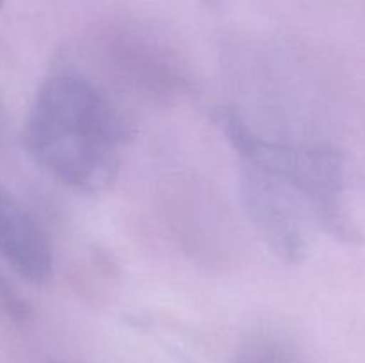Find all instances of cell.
<instances>
[{"mask_svg": "<svg viewBox=\"0 0 365 363\" xmlns=\"http://www.w3.org/2000/svg\"><path fill=\"white\" fill-rule=\"evenodd\" d=\"M127 121L118 103L77 66L43 78L24 123L31 159L63 187L102 194L120 169Z\"/></svg>", "mask_w": 365, "mask_h": 363, "instance_id": "obj_1", "label": "cell"}, {"mask_svg": "<svg viewBox=\"0 0 365 363\" xmlns=\"http://www.w3.org/2000/svg\"><path fill=\"white\" fill-rule=\"evenodd\" d=\"M239 198L246 217L267 248L285 263H299L307 255V238L298 199L253 167L239 164Z\"/></svg>", "mask_w": 365, "mask_h": 363, "instance_id": "obj_4", "label": "cell"}, {"mask_svg": "<svg viewBox=\"0 0 365 363\" xmlns=\"http://www.w3.org/2000/svg\"><path fill=\"white\" fill-rule=\"evenodd\" d=\"M216 125L239 157V164L280 184L335 238L359 241L360 233L344 205V160L337 149L267 139L230 107L217 110Z\"/></svg>", "mask_w": 365, "mask_h": 363, "instance_id": "obj_2", "label": "cell"}, {"mask_svg": "<svg viewBox=\"0 0 365 363\" xmlns=\"http://www.w3.org/2000/svg\"><path fill=\"white\" fill-rule=\"evenodd\" d=\"M237 363H252V362H237Z\"/></svg>", "mask_w": 365, "mask_h": 363, "instance_id": "obj_7", "label": "cell"}, {"mask_svg": "<svg viewBox=\"0 0 365 363\" xmlns=\"http://www.w3.org/2000/svg\"><path fill=\"white\" fill-rule=\"evenodd\" d=\"M0 312L14 322H25L31 317V306L21 298L18 288L11 283L6 270L0 265Z\"/></svg>", "mask_w": 365, "mask_h": 363, "instance_id": "obj_6", "label": "cell"}, {"mask_svg": "<svg viewBox=\"0 0 365 363\" xmlns=\"http://www.w3.org/2000/svg\"><path fill=\"white\" fill-rule=\"evenodd\" d=\"M95 43L103 82L116 91L152 102H168L187 93L191 84L187 68L157 36L118 31L96 38Z\"/></svg>", "mask_w": 365, "mask_h": 363, "instance_id": "obj_3", "label": "cell"}, {"mask_svg": "<svg viewBox=\"0 0 365 363\" xmlns=\"http://www.w3.org/2000/svg\"><path fill=\"white\" fill-rule=\"evenodd\" d=\"M0 262L31 283L52 276L53 253L38 221L0 187Z\"/></svg>", "mask_w": 365, "mask_h": 363, "instance_id": "obj_5", "label": "cell"}]
</instances>
